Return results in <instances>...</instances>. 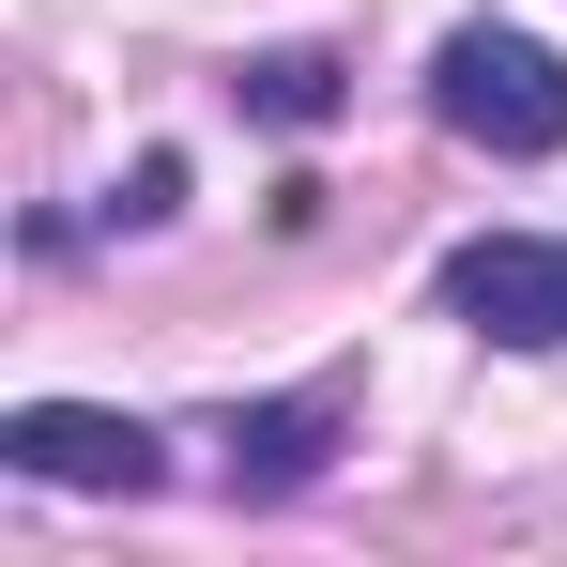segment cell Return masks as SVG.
<instances>
[{"instance_id": "obj_1", "label": "cell", "mask_w": 567, "mask_h": 567, "mask_svg": "<svg viewBox=\"0 0 567 567\" xmlns=\"http://www.w3.org/2000/svg\"><path fill=\"white\" fill-rule=\"evenodd\" d=\"M430 107H445V138H475V154H567V62L537 31H445Z\"/></svg>"}, {"instance_id": "obj_2", "label": "cell", "mask_w": 567, "mask_h": 567, "mask_svg": "<svg viewBox=\"0 0 567 567\" xmlns=\"http://www.w3.org/2000/svg\"><path fill=\"white\" fill-rule=\"evenodd\" d=\"M445 307L506 353H567V230H475L445 261Z\"/></svg>"}, {"instance_id": "obj_3", "label": "cell", "mask_w": 567, "mask_h": 567, "mask_svg": "<svg viewBox=\"0 0 567 567\" xmlns=\"http://www.w3.org/2000/svg\"><path fill=\"white\" fill-rule=\"evenodd\" d=\"M0 461L31 475V491H154L169 445L138 414H107V399H31V414H0Z\"/></svg>"}, {"instance_id": "obj_4", "label": "cell", "mask_w": 567, "mask_h": 567, "mask_svg": "<svg viewBox=\"0 0 567 567\" xmlns=\"http://www.w3.org/2000/svg\"><path fill=\"white\" fill-rule=\"evenodd\" d=\"M199 445H215V491H230V506H291L307 475L338 461V399H246V414H215Z\"/></svg>"}, {"instance_id": "obj_5", "label": "cell", "mask_w": 567, "mask_h": 567, "mask_svg": "<svg viewBox=\"0 0 567 567\" xmlns=\"http://www.w3.org/2000/svg\"><path fill=\"white\" fill-rule=\"evenodd\" d=\"M230 93H246V123H291V138H307V123L353 107V62H338V47H261V62H230Z\"/></svg>"}, {"instance_id": "obj_6", "label": "cell", "mask_w": 567, "mask_h": 567, "mask_svg": "<svg viewBox=\"0 0 567 567\" xmlns=\"http://www.w3.org/2000/svg\"><path fill=\"white\" fill-rule=\"evenodd\" d=\"M185 215V154H138V185L107 199V230H169Z\"/></svg>"}]
</instances>
